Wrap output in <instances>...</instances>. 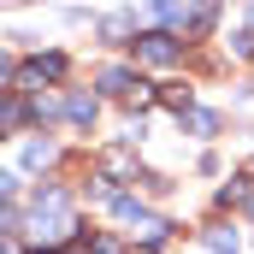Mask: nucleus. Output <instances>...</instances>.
Wrapping results in <instances>:
<instances>
[{"label": "nucleus", "instance_id": "obj_1", "mask_svg": "<svg viewBox=\"0 0 254 254\" xmlns=\"http://www.w3.org/2000/svg\"><path fill=\"white\" fill-rule=\"evenodd\" d=\"M71 231H77L71 201H65L60 190H42V195H36V231H30V237H42V243H65Z\"/></svg>", "mask_w": 254, "mask_h": 254}, {"label": "nucleus", "instance_id": "obj_2", "mask_svg": "<svg viewBox=\"0 0 254 254\" xmlns=\"http://www.w3.org/2000/svg\"><path fill=\"white\" fill-rule=\"evenodd\" d=\"M136 60L142 65H178V42L160 36V30H148V36H136Z\"/></svg>", "mask_w": 254, "mask_h": 254}, {"label": "nucleus", "instance_id": "obj_3", "mask_svg": "<svg viewBox=\"0 0 254 254\" xmlns=\"http://www.w3.org/2000/svg\"><path fill=\"white\" fill-rule=\"evenodd\" d=\"M136 83H142V77H130L125 65H113V71H101V89H107V95H130Z\"/></svg>", "mask_w": 254, "mask_h": 254}, {"label": "nucleus", "instance_id": "obj_4", "mask_svg": "<svg viewBox=\"0 0 254 254\" xmlns=\"http://www.w3.org/2000/svg\"><path fill=\"white\" fill-rule=\"evenodd\" d=\"M30 113H36V107H24V101H0V130H24Z\"/></svg>", "mask_w": 254, "mask_h": 254}, {"label": "nucleus", "instance_id": "obj_5", "mask_svg": "<svg viewBox=\"0 0 254 254\" xmlns=\"http://www.w3.org/2000/svg\"><path fill=\"white\" fill-rule=\"evenodd\" d=\"M65 113H71L77 125H95V113H101V107H95V95H71V107H65Z\"/></svg>", "mask_w": 254, "mask_h": 254}, {"label": "nucleus", "instance_id": "obj_6", "mask_svg": "<svg viewBox=\"0 0 254 254\" xmlns=\"http://www.w3.org/2000/svg\"><path fill=\"white\" fill-rule=\"evenodd\" d=\"M48 160H54V142H24V166L30 172H42Z\"/></svg>", "mask_w": 254, "mask_h": 254}, {"label": "nucleus", "instance_id": "obj_7", "mask_svg": "<svg viewBox=\"0 0 254 254\" xmlns=\"http://www.w3.org/2000/svg\"><path fill=\"white\" fill-rule=\"evenodd\" d=\"M160 101H166L172 113H190V89H184V83H166V89H160Z\"/></svg>", "mask_w": 254, "mask_h": 254}, {"label": "nucleus", "instance_id": "obj_8", "mask_svg": "<svg viewBox=\"0 0 254 254\" xmlns=\"http://www.w3.org/2000/svg\"><path fill=\"white\" fill-rule=\"evenodd\" d=\"M207 243H213V254H237V231H207Z\"/></svg>", "mask_w": 254, "mask_h": 254}, {"label": "nucleus", "instance_id": "obj_9", "mask_svg": "<svg viewBox=\"0 0 254 254\" xmlns=\"http://www.w3.org/2000/svg\"><path fill=\"white\" fill-rule=\"evenodd\" d=\"M154 18H184V0H148Z\"/></svg>", "mask_w": 254, "mask_h": 254}, {"label": "nucleus", "instance_id": "obj_10", "mask_svg": "<svg viewBox=\"0 0 254 254\" xmlns=\"http://www.w3.org/2000/svg\"><path fill=\"white\" fill-rule=\"evenodd\" d=\"M101 36H107V42H125V36H130V18H107Z\"/></svg>", "mask_w": 254, "mask_h": 254}, {"label": "nucleus", "instance_id": "obj_11", "mask_svg": "<svg viewBox=\"0 0 254 254\" xmlns=\"http://www.w3.org/2000/svg\"><path fill=\"white\" fill-rule=\"evenodd\" d=\"M107 172L125 178V172H130V148H113V154H107Z\"/></svg>", "mask_w": 254, "mask_h": 254}, {"label": "nucleus", "instance_id": "obj_12", "mask_svg": "<svg viewBox=\"0 0 254 254\" xmlns=\"http://www.w3.org/2000/svg\"><path fill=\"white\" fill-rule=\"evenodd\" d=\"M190 130H201V136H213V130H219V119H213V113H190Z\"/></svg>", "mask_w": 254, "mask_h": 254}, {"label": "nucleus", "instance_id": "obj_13", "mask_svg": "<svg viewBox=\"0 0 254 254\" xmlns=\"http://www.w3.org/2000/svg\"><path fill=\"white\" fill-rule=\"evenodd\" d=\"M243 195H249V178H231V190L219 195V201H225V207H231V201H243Z\"/></svg>", "mask_w": 254, "mask_h": 254}, {"label": "nucleus", "instance_id": "obj_14", "mask_svg": "<svg viewBox=\"0 0 254 254\" xmlns=\"http://www.w3.org/2000/svg\"><path fill=\"white\" fill-rule=\"evenodd\" d=\"M237 54H243V60L254 54V30H243V36H237Z\"/></svg>", "mask_w": 254, "mask_h": 254}, {"label": "nucleus", "instance_id": "obj_15", "mask_svg": "<svg viewBox=\"0 0 254 254\" xmlns=\"http://www.w3.org/2000/svg\"><path fill=\"white\" fill-rule=\"evenodd\" d=\"M89 254H119V243H113V237H95V249Z\"/></svg>", "mask_w": 254, "mask_h": 254}, {"label": "nucleus", "instance_id": "obj_16", "mask_svg": "<svg viewBox=\"0 0 254 254\" xmlns=\"http://www.w3.org/2000/svg\"><path fill=\"white\" fill-rule=\"evenodd\" d=\"M6 195H12V172H0V201H6Z\"/></svg>", "mask_w": 254, "mask_h": 254}, {"label": "nucleus", "instance_id": "obj_17", "mask_svg": "<svg viewBox=\"0 0 254 254\" xmlns=\"http://www.w3.org/2000/svg\"><path fill=\"white\" fill-rule=\"evenodd\" d=\"M0 83H12V60H0Z\"/></svg>", "mask_w": 254, "mask_h": 254}, {"label": "nucleus", "instance_id": "obj_18", "mask_svg": "<svg viewBox=\"0 0 254 254\" xmlns=\"http://www.w3.org/2000/svg\"><path fill=\"white\" fill-rule=\"evenodd\" d=\"M0 254H12V243H6V237H0Z\"/></svg>", "mask_w": 254, "mask_h": 254}]
</instances>
